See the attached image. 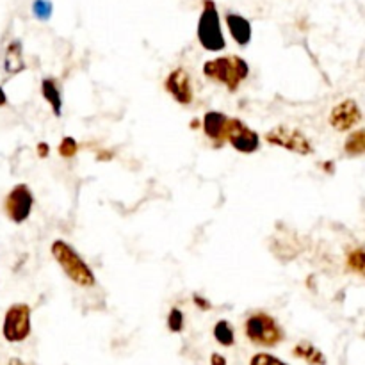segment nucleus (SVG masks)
<instances>
[{
  "instance_id": "22",
  "label": "nucleus",
  "mask_w": 365,
  "mask_h": 365,
  "mask_svg": "<svg viewBox=\"0 0 365 365\" xmlns=\"http://www.w3.org/2000/svg\"><path fill=\"white\" fill-rule=\"evenodd\" d=\"M250 365H291V364L284 362V360L271 355V353H255V355L250 359Z\"/></svg>"
},
{
  "instance_id": "19",
  "label": "nucleus",
  "mask_w": 365,
  "mask_h": 365,
  "mask_svg": "<svg viewBox=\"0 0 365 365\" xmlns=\"http://www.w3.org/2000/svg\"><path fill=\"white\" fill-rule=\"evenodd\" d=\"M166 324H168V330H170L171 334H182V331H184V328H185L184 312H182L178 307H171L170 312H168Z\"/></svg>"
},
{
  "instance_id": "6",
  "label": "nucleus",
  "mask_w": 365,
  "mask_h": 365,
  "mask_svg": "<svg viewBox=\"0 0 365 365\" xmlns=\"http://www.w3.org/2000/svg\"><path fill=\"white\" fill-rule=\"evenodd\" d=\"M32 310L27 303H13L6 310L2 323V335L7 342L16 344L31 337L32 331Z\"/></svg>"
},
{
  "instance_id": "28",
  "label": "nucleus",
  "mask_w": 365,
  "mask_h": 365,
  "mask_svg": "<svg viewBox=\"0 0 365 365\" xmlns=\"http://www.w3.org/2000/svg\"><path fill=\"white\" fill-rule=\"evenodd\" d=\"M6 103H7V95H6V91H4L2 86H0V107H4Z\"/></svg>"
},
{
  "instance_id": "13",
  "label": "nucleus",
  "mask_w": 365,
  "mask_h": 365,
  "mask_svg": "<svg viewBox=\"0 0 365 365\" xmlns=\"http://www.w3.org/2000/svg\"><path fill=\"white\" fill-rule=\"evenodd\" d=\"M41 96L52 109L53 116L59 118L63 114V95H61L59 84L53 77H45L41 81Z\"/></svg>"
},
{
  "instance_id": "10",
  "label": "nucleus",
  "mask_w": 365,
  "mask_h": 365,
  "mask_svg": "<svg viewBox=\"0 0 365 365\" xmlns=\"http://www.w3.org/2000/svg\"><path fill=\"white\" fill-rule=\"evenodd\" d=\"M362 121V109L355 98L335 103L328 114V125L337 132H351Z\"/></svg>"
},
{
  "instance_id": "5",
  "label": "nucleus",
  "mask_w": 365,
  "mask_h": 365,
  "mask_svg": "<svg viewBox=\"0 0 365 365\" xmlns=\"http://www.w3.org/2000/svg\"><path fill=\"white\" fill-rule=\"evenodd\" d=\"M264 139H266L267 145L287 150L296 155L309 157L314 153V143L310 141L309 135L299 130L298 127H291V125H274L271 130L264 134Z\"/></svg>"
},
{
  "instance_id": "23",
  "label": "nucleus",
  "mask_w": 365,
  "mask_h": 365,
  "mask_svg": "<svg viewBox=\"0 0 365 365\" xmlns=\"http://www.w3.org/2000/svg\"><path fill=\"white\" fill-rule=\"evenodd\" d=\"M191 299H192V305H195L198 310H202V312H209V310L212 309V302H210L207 296L195 292Z\"/></svg>"
},
{
  "instance_id": "29",
  "label": "nucleus",
  "mask_w": 365,
  "mask_h": 365,
  "mask_svg": "<svg viewBox=\"0 0 365 365\" xmlns=\"http://www.w3.org/2000/svg\"><path fill=\"white\" fill-rule=\"evenodd\" d=\"M9 365H25V364L21 362L20 359H11V360H9Z\"/></svg>"
},
{
  "instance_id": "9",
  "label": "nucleus",
  "mask_w": 365,
  "mask_h": 365,
  "mask_svg": "<svg viewBox=\"0 0 365 365\" xmlns=\"http://www.w3.org/2000/svg\"><path fill=\"white\" fill-rule=\"evenodd\" d=\"M164 91L182 107H189L195 102V84L192 77L184 66H177L164 78Z\"/></svg>"
},
{
  "instance_id": "2",
  "label": "nucleus",
  "mask_w": 365,
  "mask_h": 365,
  "mask_svg": "<svg viewBox=\"0 0 365 365\" xmlns=\"http://www.w3.org/2000/svg\"><path fill=\"white\" fill-rule=\"evenodd\" d=\"M50 253H52V259L56 260L57 266L63 269V273L66 274L71 284L81 289L96 287L98 280H96L95 271L91 269V266L86 262L84 257L70 242H66L64 239H56L50 245Z\"/></svg>"
},
{
  "instance_id": "4",
  "label": "nucleus",
  "mask_w": 365,
  "mask_h": 365,
  "mask_svg": "<svg viewBox=\"0 0 365 365\" xmlns=\"http://www.w3.org/2000/svg\"><path fill=\"white\" fill-rule=\"evenodd\" d=\"M245 335L253 346L277 348L285 341V331L278 319L264 310H255L245 321Z\"/></svg>"
},
{
  "instance_id": "14",
  "label": "nucleus",
  "mask_w": 365,
  "mask_h": 365,
  "mask_svg": "<svg viewBox=\"0 0 365 365\" xmlns=\"http://www.w3.org/2000/svg\"><path fill=\"white\" fill-rule=\"evenodd\" d=\"M4 70L9 75H16L25 70V61H24V45L20 39H13L7 45L6 56H4Z\"/></svg>"
},
{
  "instance_id": "21",
  "label": "nucleus",
  "mask_w": 365,
  "mask_h": 365,
  "mask_svg": "<svg viewBox=\"0 0 365 365\" xmlns=\"http://www.w3.org/2000/svg\"><path fill=\"white\" fill-rule=\"evenodd\" d=\"M32 14H34L36 20L48 21L53 14L52 0H34L32 2Z\"/></svg>"
},
{
  "instance_id": "12",
  "label": "nucleus",
  "mask_w": 365,
  "mask_h": 365,
  "mask_svg": "<svg viewBox=\"0 0 365 365\" xmlns=\"http://www.w3.org/2000/svg\"><path fill=\"white\" fill-rule=\"evenodd\" d=\"M225 24H227V31L230 34V38L234 39V43L237 46H248L253 39V25L245 14L234 13V11H228L225 14Z\"/></svg>"
},
{
  "instance_id": "11",
  "label": "nucleus",
  "mask_w": 365,
  "mask_h": 365,
  "mask_svg": "<svg viewBox=\"0 0 365 365\" xmlns=\"http://www.w3.org/2000/svg\"><path fill=\"white\" fill-rule=\"evenodd\" d=\"M230 116L217 109L205 110L202 116V130L203 135L210 141L212 148L220 150L227 145V128Z\"/></svg>"
},
{
  "instance_id": "3",
  "label": "nucleus",
  "mask_w": 365,
  "mask_h": 365,
  "mask_svg": "<svg viewBox=\"0 0 365 365\" xmlns=\"http://www.w3.org/2000/svg\"><path fill=\"white\" fill-rule=\"evenodd\" d=\"M196 39L205 52L220 53L227 48L223 21L216 0H202V11L196 24Z\"/></svg>"
},
{
  "instance_id": "16",
  "label": "nucleus",
  "mask_w": 365,
  "mask_h": 365,
  "mask_svg": "<svg viewBox=\"0 0 365 365\" xmlns=\"http://www.w3.org/2000/svg\"><path fill=\"white\" fill-rule=\"evenodd\" d=\"M214 341L223 348H232L235 344V330L230 321L220 319L212 328Z\"/></svg>"
},
{
  "instance_id": "24",
  "label": "nucleus",
  "mask_w": 365,
  "mask_h": 365,
  "mask_svg": "<svg viewBox=\"0 0 365 365\" xmlns=\"http://www.w3.org/2000/svg\"><path fill=\"white\" fill-rule=\"evenodd\" d=\"M95 159L98 160V163H109V160L114 159V152L113 150H98Z\"/></svg>"
},
{
  "instance_id": "7",
  "label": "nucleus",
  "mask_w": 365,
  "mask_h": 365,
  "mask_svg": "<svg viewBox=\"0 0 365 365\" xmlns=\"http://www.w3.org/2000/svg\"><path fill=\"white\" fill-rule=\"evenodd\" d=\"M260 134L241 118H232L227 128V143L241 155H253L260 150Z\"/></svg>"
},
{
  "instance_id": "25",
  "label": "nucleus",
  "mask_w": 365,
  "mask_h": 365,
  "mask_svg": "<svg viewBox=\"0 0 365 365\" xmlns=\"http://www.w3.org/2000/svg\"><path fill=\"white\" fill-rule=\"evenodd\" d=\"M36 153H38L39 159H46V157L50 155V145H48V143H45V141L38 143V145H36Z\"/></svg>"
},
{
  "instance_id": "27",
  "label": "nucleus",
  "mask_w": 365,
  "mask_h": 365,
  "mask_svg": "<svg viewBox=\"0 0 365 365\" xmlns=\"http://www.w3.org/2000/svg\"><path fill=\"white\" fill-rule=\"evenodd\" d=\"M321 166H323V171H328V173H334L335 163H334V160H328V163H323V164H321Z\"/></svg>"
},
{
  "instance_id": "18",
  "label": "nucleus",
  "mask_w": 365,
  "mask_h": 365,
  "mask_svg": "<svg viewBox=\"0 0 365 365\" xmlns=\"http://www.w3.org/2000/svg\"><path fill=\"white\" fill-rule=\"evenodd\" d=\"M346 266L351 273L365 278V248H351L346 253Z\"/></svg>"
},
{
  "instance_id": "20",
  "label": "nucleus",
  "mask_w": 365,
  "mask_h": 365,
  "mask_svg": "<svg viewBox=\"0 0 365 365\" xmlns=\"http://www.w3.org/2000/svg\"><path fill=\"white\" fill-rule=\"evenodd\" d=\"M78 148H81V145H78V141L73 135H64V138L61 139L59 146H57V153H59V157H63V159H73L78 153Z\"/></svg>"
},
{
  "instance_id": "15",
  "label": "nucleus",
  "mask_w": 365,
  "mask_h": 365,
  "mask_svg": "<svg viewBox=\"0 0 365 365\" xmlns=\"http://www.w3.org/2000/svg\"><path fill=\"white\" fill-rule=\"evenodd\" d=\"M291 353L292 356L303 360V362H307L309 365H327V356H324V353L309 341L298 342V344L292 348Z\"/></svg>"
},
{
  "instance_id": "26",
  "label": "nucleus",
  "mask_w": 365,
  "mask_h": 365,
  "mask_svg": "<svg viewBox=\"0 0 365 365\" xmlns=\"http://www.w3.org/2000/svg\"><path fill=\"white\" fill-rule=\"evenodd\" d=\"M210 365H228L227 356L221 355V353H212L210 355Z\"/></svg>"
},
{
  "instance_id": "17",
  "label": "nucleus",
  "mask_w": 365,
  "mask_h": 365,
  "mask_svg": "<svg viewBox=\"0 0 365 365\" xmlns=\"http://www.w3.org/2000/svg\"><path fill=\"white\" fill-rule=\"evenodd\" d=\"M342 148L349 157L365 155V128H356V130L349 132Z\"/></svg>"
},
{
  "instance_id": "1",
  "label": "nucleus",
  "mask_w": 365,
  "mask_h": 365,
  "mask_svg": "<svg viewBox=\"0 0 365 365\" xmlns=\"http://www.w3.org/2000/svg\"><path fill=\"white\" fill-rule=\"evenodd\" d=\"M202 73L207 81L221 86L228 93H237L250 77V63L237 53L217 56L203 63Z\"/></svg>"
},
{
  "instance_id": "8",
  "label": "nucleus",
  "mask_w": 365,
  "mask_h": 365,
  "mask_svg": "<svg viewBox=\"0 0 365 365\" xmlns=\"http://www.w3.org/2000/svg\"><path fill=\"white\" fill-rule=\"evenodd\" d=\"M34 209V195L27 184H16L4 200V212L14 225H21L31 217Z\"/></svg>"
}]
</instances>
